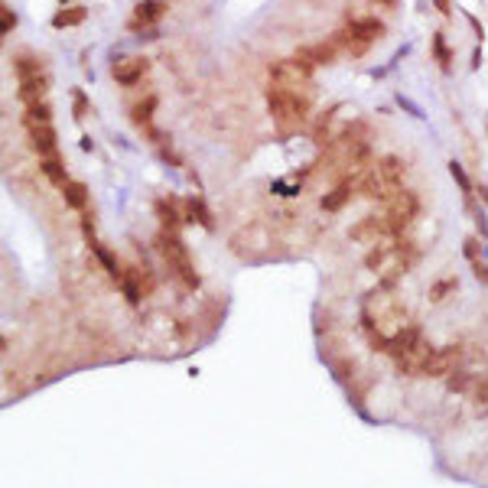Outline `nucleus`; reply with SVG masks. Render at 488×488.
<instances>
[{
  "instance_id": "1",
  "label": "nucleus",
  "mask_w": 488,
  "mask_h": 488,
  "mask_svg": "<svg viewBox=\"0 0 488 488\" xmlns=\"http://www.w3.org/2000/svg\"><path fill=\"white\" fill-rule=\"evenodd\" d=\"M404 160H397V156H381V160L371 166L368 173H365L362 179L355 183V189L365 195V199H394V195L400 193V183H404Z\"/></svg>"
},
{
  "instance_id": "2",
  "label": "nucleus",
  "mask_w": 488,
  "mask_h": 488,
  "mask_svg": "<svg viewBox=\"0 0 488 488\" xmlns=\"http://www.w3.org/2000/svg\"><path fill=\"white\" fill-rule=\"evenodd\" d=\"M156 251L166 258L170 270L185 283V287H189V290L199 287V274H195V267H193V258H189V251H185V244L176 238V231L163 228L160 235H156Z\"/></svg>"
},
{
  "instance_id": "3",
  "label": "nucleus",
  "mask_w": 488,
  "mask_h": 488,
  "mask_svg": "<svg viewBox=\"0 0 488 488\" xmlns=\"http://www.w3.org/2000/svg\"><path fill=\"white\" fill-rule=\"evenodd\" d=\"M267 108L274 114V121L290 131V127H300L310 114V98L303 95H293V91H280V88H270L267 91Z\"/></svg>"
},
{
  "instance_id": "4",
  "label": "nucleus",
  "mask_w": 488,
  "mask_h": 488,
  "mask_svg": "<svg viewBox=\"0 0 488 488\" xmlns=\"http://www.w3.org/2000/svg\"><path fill=\"white\" fill-rule=\"evenodd\" d=\"M270 88L293 91L312 101V72L300 59H283L277 66H270Z\"/></svg>"
},
{
  "instance_id": "5",
  "label": "nucleus",
  "mask_w": 488,
  "mask_h": 488,
  "mask_svg": "<svg viewBox=\"0 0 488 488\" xmlns=\"http://www.w3.org/2000/svg\"><path fill=\"white\" fill-rule=\"evenodd\" d=\"M417 212H420V199H417L414 193H407V189H400L394 199H387L385 218H387V225H391V235L397 238L400 231H404L407 225L417 218Z\"/></svg>"
},
{
  "instance_id": "6",
  "label": "nucleus",
  "mask_w": 488,
  "mask_h": 488,
  "mask_svg": "<svg viewBox=\"0 0 488 488\" xmlns=\"http://www.w3.org/2000/svg\"><path fill=\"white\" fill-rule=\"evenodd\" d=\"M459 362H462V348H459V345L433 348V355H429L423 377H449L452 371L459 368Z\"/></svg>"
},
{
  "instance_id": "7",
  "label": "nucleus",
  "mask_w": 488,
  "mask_h": 488,
  "mask_svg": "<svg viewBox=\"0 0 488 488\" xmlns=\"http://www.w3.org/2000/svg\"><path fill=\"white\" fill-rule=\"evenodd\" d=\"M385 238H394L385 215H368V218H362L352 228V241H362V244H381Z\"/></svg>"
},
{
  "instance_id": "8",
  "label": "nucleus",
  "mask_w": 488,
  "mask_h": 488,
  "mask_svg": "<svg viewBox=\"0 0 488 488\" xmlns=\"http://www.w3.org/2000/svg\"><path fill=\"white\" fill-rule=\"evenodd\" d=\"M163 10H166V4H163V0H141V4L133 7V16H131V23H127V26H131L133 33H147L150 26H153V23L163 16Z\"/></svg>"
},
{
  "instance_id": "9",
  "label": "nucleus",
  "mask_w": 488,
  "mask_h": 488,
  "mask_svg": "<svg viewBox=\"0 0 488 488\" xmlns=\"http://www.w3.org/2000/svg\"><path fill=\"white\" fill-rule=\"evenodd\" d=\"M296 59L303 62L306 68H316V66H329L335 59V46L332 43H316V46H303V49L296 52Z\"/></svg>"
},
{
  "instance_id": "10",
  "label": "nucleus",
  "mask_w": 488,
  "mask_h": 488,
  "mask_svg": "<svg viewBox=\"0 0 488 488\" xmlns=\"http://www.w3.org/2000/svg\"><path fill=\"white\" fill-rule=\"evenodd\" d=\"M30 141H33V150H36L39 156H56V131H52L49 124H36L30 127Z\"/></svg>"
},
{
  "instance_id": "11",
  "label": "nucleus",
  "mask_w": 488,
  "mask_h": 488,
  "mask_svg": "<svg viewBox=\"0 0 488 488\" xmlns=\"http://www.w3.org/2000/svg\"><path fill=\"white\" fill-rule=\"evenodd\" d=\"M143 75H147V59H127V62L114 66V78H118L121 85H137Z\"/></svg>"
},
{
  "instance_id": "12",
  "label": "nucleus",
  "mask_w": 488,
  "mask_h": 488,
  "mask_svg": "<svg viewBox=\"0 0 488 488\" xmlns=\"http://www.w3.org/2000/svg\"><path fill=\"white\" fill-rule=\"evenodd\" d=\"M348 26H352V30H355L362 39H368V43H375V39L385 36V23L375 20V16H352V20H348Z\"/></svg>"
},
{
  "instance_id": "13",
  "label": "nucleus",
  "mask_w": 488,
  "mask_h": 488,
  "mask_svg": "<svg viewBox=\"0 0 488 488\" xmlns=\"http://www.w3.org/2000/svg\"><path fill=\"white\" fill-rule=\"evenodd\" d=\"M352 193H355V183H339L332 193L322 195V208H325V212H339V208L352 199Z\"/></svg>"
},
{
  "instance_id": "14",
  "label": "nucleus",
  "mask_w": 488,
  "mask_h": 488,
  "mask_svg": "<svg viewBox=\"0 0 488 488\" xmlns=\"http://www.w3.org/2000/svg\"><path fill=\"white\" fill-rule=\"evenodd\" d=\"M335 43H339L345 52H352V56H365V52H368V46H371L368 39H362L355 30H352V26H345L342 33H335Z\"/></svg>"
},
{
  "instance_id": "15",
  "label": "nucleus",
  "mask_w": 488,
  "mask_h": 488,
  "mask_svg": "<svg viewBox=\"0 0 488 488\" xmlns=\"http://www.w3.org/2000/svg\"><path fill=\"white\" fill-rule=\"evenodd\" d=\"M156 215H160V222H163V228H166V231H176L179 225H183V215H179L176 202H170V199L156 202Z\"/></svg>"
},
{
  "instance_id": "16",
  "label": "nucleus",
  "mask_w": 488,
  "mask_h": 488,
  "mask_svg": "<svg viewBox=\"0 0 488 488\" xmlns=\"http://www.w3.org/2000/svg\"><path fill=\"white\" fill-rule=\"evenodd\" d=\"M88 248H91V254H95V258L101 260V267H104V270H108V274L114 277V280H121V277H124V270H121V267H118V260H114V254L108 251V248H101V244H98L95 238H88Z\"/></svg>"
},
{
  "instance_id": "17",
  "label": "nucleus",
  "mask_w": 488,
  "mask_h": 488,
  "mask_svg": "<svg viewBox=\"0 0 488 488\" xmlns=\"http://www.w3.org/2000/svg\"><path fill=\"white\" fill-rule=\"evenodd\" d=\"M43 95H46V75H39V78H26V81H20V101L36 104V101H43Z\"/></svg>"
},
{
  "instance_id": "18",
  "label": "nucleus",
  "mask_w": 488,
  "mask_h": 488,
  "mask_svg": "<svg viewBox=\"0 0 488 488\" xmlns=\"http://www.w3.org/2000/svg\"><path fill=\"white\" fill-rule=\"evenodd\" d=\"M39 170L46 173V179H49V183H56V185H59V189L68 183V176H66V166H62V160H59V156H43V163H39Z\"/></svg>"
},
{
  "instance_id": "19",
  "label": "nucleus",
  "mask_w": 488,
  "mask_h": 488,
  "mask_svg": "<svg viewBox=\"0 0 488 488\" xmlns=\"http://www.w3.org/2000/svg\"><path fill=\"white\" fill-rule=\"evenodd\" d=\"M14 68H16V75H20V81L39 78V75H43V62L33 59V56H16V59H14Z\"/></svg>"
},
{
  "instance_id": "20",
  "label": "nucleus",
  "mask_w": 488,
  "mask_h": 488,
  "mask_svg": "<svg viewBox=\"0 0 488 488\" xmlns=\"http://www.w3.org/2000/svg\"><path fill=\"white\" fill-rule=\"evenodd\" d=\"M78 23H85V7H66V10H59V14L52 16V26H56V30L78 26Z\"/></svg>"
},
{
  "instance_id": "21",
  "label": "nucleus",
  "mask_w": 488,
  "mask_h": 488,
  "mask_svg": "<svg viewBox=\"0 0 488 488\" xmlns=\"http://www.w3.org/2000/svg\"><path fill=\"white\" fill-rule=\"evenodd\" d=\"M62 195H66L68 208H85V202H88V189H85L81 183H72V179L62 185Z\"/></svg>"
},
{
  "instance_id": "22",
  "label": "nucleus",
  "mask_w": 488,
  "mask_h": 488,
  "mask_svg": "<svg viewBox=\"0 0 488 488\" xmlns=\"http://www.w3.org/2000/svg\"><path fill=\"white\" fill-rule=\"evenodd\" d=\"M52 118V108L46 101H36V104H26V114H23V121H26V127H36V124H49Z\"/></svg>"
},
{
  "instance_id": "23",
  "label": "nucleus",
  "mask_w": 488,
  "mask_h": 488,
  "mask_svg": "<svg viewBox=\"0 0 488 488\" xmlns=\"http://www.w3.org/2000/svg\"><path fill=\"white\" fill-rule=\"evenodd\" d=\"M185 218H189V222H199L202 228H212V215H208V208H205V202L202 199L185 202Z\"/></svg>"
},
{
  "instance_id": "24",
  "label": "nucleus",
  "mask_w": 488,
  "mask_h": 488,
  "mask_svg": "<svg viewBox=\"0 0 488 488\" xmlns=\"http://www.w3.org/2000/svg\"><path fill=\"white\" fill-rule=\"evenodd\" d=\"M472 381H475V375H472V371H466V368H456L449 377H446V387H449L452 394H462V391H469V387H472Z\"/></svg>"
},
{
  "instance_id": "25",
  "label": "nucleus",
  "mask_w": 488,
  "mask_h": 488,
  "mask_svg": "<svg viewBox=\"0 0 488 488\" xmlns=\"http://www.w3.org/2000/svg\"><path fill=\"white\" fill-rule=\"evenodd\" d=\"M121 290H124V296H127V303H133V306H137V303H141V296L143 293H147V290H143V283H137V280H133V277L131 274H127V270H124V277H121Z\"/></svg>"
},
{
  "instance_id": "26",
  "label": "nucleus",
  "mask_w": 488,
  "mask_h": 488,
  "mask_svg": "<svg viewBox=\"0 0 488 488\" xmlns=\"http://www.w3.org/2000/svg\"><path fill=\"white\" fill-rule=\"evenodd\" d=\"M456 287H459L456 277H446V280H439V283H433V287H429V300H433V303H443V300H446V296H449Z\"/></svg>"
},
{
  "instance_id": "27",
  "label": "nucleus",
  "mask_w": 488,
  "mask_h": 488,
  "mask_svg": "<svg viewBox=\"0 0 488 488\" xmlns=\"http://www.w3.org/2000/svg\"><path fill=\"white\" fill-rule=\"evenodd\" d=\"M433 52H437V62H439V68H443V72H449L452 68V56H449V49H446V39L439 36H433Z\"/></svg>"
},
{
  "instance_id": "28",
  "label": "nucleus",
  "mask_w": 488,
  "mask_h": 488,
  "mask_svg": "<svg viewBox=\"0 0 488 488\" xmlns=\"http://www.w3.org/2000/svg\"><path fill=\"white\" fill-rule=\"evenodd\" d=\"M156 108V98H147V101H141L137 108H133V121L137 124H150V114H153Z\"/></svg>"
},
{
  "instance_id": "29",
  "label": "nucleus",
  "mask_w": 488,
  "mask_h": 488,
  "mask_svg": "<svg viewBox=\"0 0 488 488\" xmlns=\"http://www.w3.org/2000/svg\"><path fill=\"white\" fill-rule=\"evenodd\" d=\"M449 173H452V179H456V183H459V189H462V193H472V183H469V176H466V170H462V166H459V163L456 160H452L449 163Z\"/></svg>"
},
{
  "instance_id": "30",
  "label": "nucleus",
  "mask_w": 488,
  "mask_h": 488,
  "mask_svg": "<svg viewBox=\"0 0 488 488\" xmlns=\"http://www.w3.org/2000/svg\"><path fill=\"white\" fill-rule=\"evenodd\" d=\"M270 193H277V195H296V193H300V185H290V183H283V179H274V183H270Z\"/></svg>"
},
{
  "instance_id": "31",
  "label": "nucleus",
  "mask_w": 488,
  "mask_h": 488,
  "mask_svg": "<svg viewBox=\"0 0 488 488\" xmlns=\"http://www.w3.org/2000/svg\"><path fill=\"white\" fill-rule=\"evenodd\" d=\"M14 26H16V14H14V10H10V7H4V16H0V30H4V33H10V30H14Z\"/></svg>"
},
{
  "instance_id": "32",
  "label": "nucleus",
  "mask_w": 488,
  "mask_h": 488,
  "mask_svg": "<svg viewBox=\"0 0 488 488\" xmlns=\"http://www.w3.org/2000/svg\"><path fill=\"white\" fill-rule=\"evenodd\" d=\"M479 251H482V244H479V238H466V258L472 260H479Z\"/></svg>"
},
{
  "instance_id": "33",
  "label": "nucleus",
  "mask_w": 488,
  "mask_h": 488,
  "mask_svg": "<svg viewBox=\"0 0 488 488\" xmlns=\"http://www.w3.org/2000/svg\"><path fill=\"white\" fill-rule=\"evenodd\" d=\"M85 111H88V104H85V95L81 91H75V118H85Z\"/></svg>"
},
{
  "instance_id": "34",
  "label": "nucleus",
  "mask_w": 488,
  "mask_h": 488,
  "mask_svg": "<svg viewBox=\"0 0 488 488\" xmlns=\"http://www.w3.org/2000/svg\"><path fill=\"white\" fill-rule=\"evenodd\" d=\"M475 277H479L482 283H488V267L482 264V260H475Z\"/></svg>"
},
{
  "instance_id": "35",
  "label": "nucleus",
  "mask_w": 488,
  "mask_h": 488,
  "mask_svg": "<svg viewBox=\"0 0 488 488\" xmlns=\"http://www.w3.org/2000/svg\"><path fill=\"white\" fill-rule=\"evenodd\" d=\"M377 4H385V7H394V0H377Z\"/></svg>"
},
{
  "instance_id": "36",
  "label": "nucleus",
  "mask_w": 488,
  "mask_h": 488,
  "mask_svg": "<svg viewBox=\"0 0 488 488\" xmlns=\"http://www.w3.org/2000/svg\"><path fill=\"white\" fill-rule=\"evenodd\" d=\"M479 195H482V199H485V202H488V189H479Z\"/></svg>"
},
{
  "instance_id": "37",
  "label": "nucleus",
  "mask_w": 488,
  "mask_h": 488,
  "mask_svg": "<svg viewBox=\"0 0 488 488\" xmlns=\"http://www.w3.org/2000/svg\"><path fill=\"white\" fill-rule=\"evenodd\" d=\"M62 4H66V0H62Z\"/></svg>"
}]
</instances>
